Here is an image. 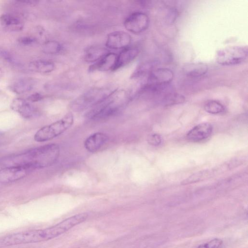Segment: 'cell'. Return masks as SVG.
Masks as SVG:
<instances>
[{
    "label": "cell",
    "instance_id": "6da1fadb",
    "mask_svg": "<svg viewBox=\"0 0 248 248\" xmlns=\"http://www.w3.org/2000/svg\"><path fill=\"white\" fill-rule=\"evenodd\" d=\"M59 146L50 143L30 149L15 157L16 165L24 166L31 170L50 166L58 160L60 155Z\"/></svg>",
    "mask_w": 248,
    "mask_h": 248
},
{
    "label": "cell",
    "instance_id": "7a4b0ae2",
    "mask_svg": "<svg viewBox=\"0 0 248 248\" xmlns=\"http://www.w3.org/2000/svg\"><path fill=\"white\" fill-rule=\"evenodd\" d=\"M129 96L123 90H115L102 102L92 108L87 116L93 119L106 118L119 112L129 100Z\"/></svg>",
    "mask_w": 248,
    "mask_h": 248
},
{
    "label": "cell",
    "instance_id": "3957f363",
    "mask_svg": "<svg viewBox=\"0 0 248 248\" xmlns=\"http://www.w3.org/2000/svg\"><path fill=\"white\" fill-rule=\"evenodd\" d=\"M74 123V116L68 112L61 119L39 129L34 136V140L42 142L51 140L68 129Z\"/></svg>",
    "mask_w": 248,
    "mask_h": 248
},
{
    "label": "cell",
    "instance_id": "277c9868",
    "mask_svg": "<svg viewBox=\"0 0 248 248\" xmlns=\"http://www.w3.org/2000/svg\"><path fill=\"white\" fill-rule=\"evenodd\" d=\"M111 92L100 88H92L75 98L71 102L70 108L76 112L92 108L104 100Z\"/></svg>",
    "mask_w": 248,
    "mask_h": 248
},
{
    "label": "cell",
    "instance_id": "5b68a950",
    "mask_svg": "<svg viewBox=\"0 0 248 248\" xmlns=\"http://www.w3.org/2000/svg\"><path fill=\"white\" fill-rule=\"evenodd\" d=\"M248 47L244 46H233L218 50L216 55L217 62L224 66L239 64L248 57Z\"/></svg>",
    "mask_w": 248,
    "mask_h": 248
},
{
    "label": "cell",
    "instance_id": "8992f818",
    "mask_svg": "<svg viewBox=\"0 0 248 248\" xmlns=\"http://www.w3.org/2000/svg\"><path fill=\"white\" fill-rule=\"evenodd\" d=\"M174 77L173 72L167 68H155L146 77L141 88L142 92H149L157 88L170 84Z\"/></svg>",
    "mask_w": 248,
    "mask_h": 248
},
{
    "label": "cell",
    "instance_id": "52a82bcc",
    "mask_svg": "<svg viewBox=\"0 0 248 248\" xmlns=\"http://www.w3.org/2000/svg\"><path fill=\"white\" fill-rule=\"evenodd\" d=\"M149 22V18L147 14L141 12H135L125 18L124 26L130 32L138 34L148 28Z\"/></svg>",
    "mask_w": 248,
    "mask_h": 248
},
{
    "label": "cell",
    "instance_id": "ba28073f",
    "mask_svg": "<svg viewBox=\"0 0 248 248\" xmlns=\"http://www.w3.org/2000/svg\"><path fill=\"white\" fill-rule=\"evenodd\" d=\"M31 170L20 165H13L0 170V183L7 184L20 180L25 177Z\"/></svg>",
    "mask_w": 248,
    "mask_h": 248
},
{
    "label": "cell",
    "instance_id": "9c48e42d",
    "mask_svg": "<svg viewBox=\"0 0 248 248\" xmlns=\"http://www.w3.org/2000/svg\"><path fill=\"white\" fill-rule=\"evenodd\" d=\"M131 40V37L128 32L124 31H115L108 35L106 46L112 49H123L129 47Z\"/></svg>",
    "mask_w": 248,
    "mask_h": 248
},
{
    "label": "cell",
    "instance_id": "30bf717a",
    "mask_svg": "<svg viewBox=\"0 0 248 248\" xmlns=\"http://www.w3.org/2000/svg\"><path fill=\"white\" fill-rule=\"evenodd\" d=\"M117 58V54L108 52L98 61L91 65L89 70L91 72L114 71Z\"/></svg>",
    "mask_w": 248,
    "mask_h": 248
},
{
    "label": "cell",
    "instance_id": "8fae6325",
    "mask_svg": "<svg viewBox=\"0 0 248 248\" xmlns=\"http://www.w3.org/2000/svg\"><path fill=\"white\" fill-rule=\"evenodd\" d=\"M213 127L208 123H203L198 124L191 129L186 135L187 139L193 142L202 141L211 134Z\"/></svg>",
    "mask_w": 248,
    "mask_h": 248
},
{
    "label": "cell",
    "instance_id": "7c38bea8",
    "mask_svg": "<svg viewBox=\"0 0 248 248\" xmlns=\"http://www.w3.org/2000/svg\"><path fill=\"white\" fill-rule=\"evenodd\" d=\"M107 134L96 132L89 136L84 141V146L89 152L94 153L99 150L108 140Z\"/></svg>",
    "mask_w": 248,
    "mask_h": 248
},
{
    "label": "cell",
    "instance_id": "4fadbf2b",
    "mask_svg": "<svg viewBox=\"0 0 248 248\" xmlns=\"http://www.w3.org/2000/svg\"><path fill=\"white\" fill-rule=\"evenodd\" d=\"M140 50L136 47H128L123 49L117 55L115 70L119 69L133 62L138 56Z\"/></svg>",
    "mask_w": 248,
    "mask_h": 248
},
{
    "label": "cell",
    "instance_id": "5bb4252c",
    "mask_svg": "<svg viewBox=\"0 0 248 248\" xmlns=\"http://www.w3.org/2000/svg\"><path fill=\"white\" fill-rule=\"evenodd\" d=\"M11 108L25 118H30L35 113L34 107L25 100L17 98L11 104Z\"/></svg>",
    "mask_w": 248,
    "mask_h": 248
},
{
    "label": "cell",
    "instance_id": "9a60e30c",
    "mask_svg": "<svg viewBox=\"0 0 248 248\" xmlns=\"http://www.w3.org/2000/svg\"><path fill=\"white\" fill-rule=\"evenodd\" d=\"M1 25L7 30L12 31H18L22 30L23 22L20 18L11 14H3L0 17Z\"/></svg>",
    "mask_w": 248,
    "mask_h": 248
},
{
    "label": "cell",
    "instance_id": "2e32d148",
    "mask_svg": "<svg viewBox=\"0 0 248 248\" xmlns=\"http://www.w3.org/2000/svg\"><path fill=\"white\" fill-rule=\"evenodd\" d=\"M35 81L30 78L19 79L10 86V90L16 94H22L31 91L35 86Z\"/></svg>",
    "mask_w": 248,
    "mask_h": 248
},
{
    "label": "cell",
    "instance_id": "e0dca14e",
    "mask_svg": "<svg viewBox=\"0 0 248 248\" xmlns=\"http://www.w3.org/2000/svg\"><path fill=\"white\" fill-rule=\"evenodd\" d=\"M207 65L202 62H194L186 64L183 68L184 74L187 77L198 78L206 74Z\"/></svg>",
    "mask_w": 248,
    "mask_h": 248
},
{
    "label": "cell",
    "instance_id": "ac0fdd59",
    "mask_svg": "<svg viewBox=\"0 0 248 248\" xmlns=\"http://www.w3.org/2000/svg\"><path fill=\"white\" fill-rule=\"evenodd\" d=\"M108 52V49L104 47L92 46L86 49L83 57L86 62H95Z\"/></svg>",
    "mask_w": 248,
    "mask_h": 248
},
{
    "label": "cell",
    "instance_id": "d6986e66",
    "mask_svg": "<svg viewBox=\"0 0 248 248\" xmlns=\"http://www.w3.org/2000/svg\"><path fill=\"white\" fill-rule=\"evenodd\" d=\"M157 99L163 106H169L183 103L185 97L182 94L174 92L171 89L162 94Z\"/></svg>",
    "mask_w": 248,
    "mask_h": 248
},
{
    "label": "cell",
    "instance_id": "ffe728a7",
    "mask_svg": "<svg viewBox=\"0 0 248 248\" xmlns=\"http://www.w3.org/2000/svg\"><path fill=\"white\" fill-rule=\"evenodd\" d=\"M29 68L31 71L41 74H47L52 72L55 68V64L50 61L36 60L30 62Z\"/></svg>",
    "mask_w": 248,
    "mask_h": 248
},
{
    "label": "cell",
    "instance_id": "44dd1931",
    "mask_svg": "<svg viewBox=\"0 0 248 248\" xmlns=\"http://www.w3.org/2000/svg\"><path fill=\"white\" fill-rule=\"evenodd\" d=\"M205 110L212 114H220L225 111L224 106L216 100H209L204 105Z\"/></svg>",
    "mask_w": 248,
    "mask_h": 248
},
{
    "label": "cell",
    "instance_id": "7402d4cb",
    "mask_svg": "<svg viewBox=\"0 0 248 248\" xmlns=\"http://www.w3.org/2000/svg\"><path fill=\"white\" fill-rule=\"evenodd\" d=\"M61 44L56 41L50 40L46 42L42 46V51L47 54H56L62 50Z\"/></svg>",
    "mask_w": 248,
    "mask_h": 248
},
{
    "label": "cell",
    "instance_id": "603a6c76",
    "mask_svg": "<svg viewBox=\"0 0 248 248\" xmlns=\"http://www.w3.org/2000/svg\"><path fill=\"white\" fill-rule=\"evenodd\" d=\"M0 60L13 65H17L19 64L17 60L10 51L1 47H0Z\"/></svg>",
    "mask_w": 248,
    "mask_h": 248
},
{
    "label": "cell",
    "instance_id": "cb8c5ba5",
    "mask_svg": "<svg viewBox=\"0 0 248 248\" xmlns=\"http://www.w3.org/2000/svg\"><path fill=\"white\" fill-rule=\"evenodd\" d=\"M208 174L209 172L206 170L197 172L184 180L182 182V184L187 185L200 181L204 179L208 175Z\"/></svg>",
    "mask_w": 248,
    "mask_h": 248
},
{
    "label": "cell",
    "instance_id": "d4e9b609",
    "mask_svg": "<svg viewBox=\"0 0 248 248\" xmlns=\"http://www.w3.org/2000/svg\"><path fill=\"white\" fill-rule=\"evenodd\" d=\"M223 242L221 239L215 238L200 245L197 248H221Z\"/></svg>",
    "mask_w": 248,
    "mask_h": 248
},
{
    "label": "cell",
    "instance_id": "484cf974",
    "mask_svg": "<svg viewBox=\"0 0 248 248\" xmlns=\"http://www.w3.org/2000/svg\"><path fill=\"white\" fill-rule=\"evenodd\" d=\"M147 141L151 145L158 146L161 144L162 139L159 134L154 133L148 136Z\"/></svg>",
    "mask_w": 248,
    "mask_h": 248
},
{
    "label": "cell",
    "instance_id": "4316f807",
    "mask_svg": "<svg viewBox=\"0 0 248 248\" xmlns=\"http://www.w3.org/2000/svg\"><path fill=\"white\" fill-rule=\"evenodd\" d=\"M36 41V39L31 36H22L18 38V42L25 46L31 45L34 44Z\"/></svg>",
    "mask_w": 248,
    "mask_h": 248
},
{
    "label": "cell",
    "instance_id": "83f0119b",
    "mask_svg": "<svg viewBox=\"0 0 248 248\" xmlns=\"http://www.w3.org/2000/svg\"><path fill=\"white\" fill-rule=\"evenodd\" d=\"M43 97V95L41 93H35L30 95L27 99L31 102H36L42 100Z\"/></svg>",
    "mask_w": 248,
    "mask_h": 248
},
{
    "label": "cell",
    "instance_id": "f1b7e54d",
    "mask_svg": "<svg viewBox=\"0 0 248 248\" xmlns=\"http://www.w3.org/2000/svg\"><path fill=\"white\" fill-rule=\"evenodd\" d=\"M15 2H17L18 3L29 5H34L39 2L38 1L36 0H16L15 1Z\"/></svg>",
    "mask_w": 248,
    "mask_h": 248
}]
</instances>
